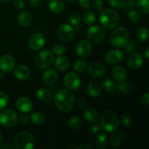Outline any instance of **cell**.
<instances>
[{"instance_id":"obj_40","label":"cell","mask_w":149,"mask_h":149,"mask_svg":"<svg viewBox=\"0 0 149 149\" xmlns=\"http://www.w3.org/2000/svg\"><path fill=\"white\" fill-rule=\"evenodd\" d=\"M124 47H125V51L127 53H131V52L136 50V49L138 48V45L134 41H131V42H127Z\"/></svg>"},{"instance_id":"obj_39","label":"cell","mask_w":149,"mask_h":149,"mask_svg":"<svg viewBox=\"0 0 149 149\" xmlns=\"http://www.w3.org/2000/svg\"><path fill=\"white\" fill-rule=\"evenodd\" d=\"M69 22L74 26L79 24L81 22V16L79 13H74L71 14V15L69 16Z\"/></svg>"},{"instance_id":"obj_31","label":"cell","mask_w":149,"mask_h":149,"mask_svg":"<svg viewBox=\"0 0 149 149\" xmlns=\"http://www.w3.org/2000/svg\"><path fill=\"white\" fill-rule=\"evenodd\" d=\"M68 125L71 129L78 130L82 125V122H81V119L78 116H72L68 120Z\"/></svg>"},{"instance_id":"obj_44","label":"cell","mask_w":149,"mask_h":149,"mask_svg":"<svg viewBox=\"0 0 149 149\" xmlns=\"http://www.w3.org/2000/svg\"><path fill=\"white\" fill-rule=\"evenodd\" d=\"M93 7L97 11L100 12L103 10V3L102 0H93Z\"/></svg>"},{"instance_id":"obj_18","label":"cell","mask_w":149,"mask_h":149,"mask_svg":"<svg viewBox=\"0 0 149 149\" xmlns=\"http://www.w3.org/2000/svg\"><path fill=\"white\" fill-rule=\"evenodd\" d=\"M112 77L114 81L117 82H122V81H126L127 77L126 69L123 66L116 65L112 69Z\"/></svg>"},{"instance_id":"obj_17","label":"cell","mask_w":149,"mask_h":149,"mask_svg":"<svg viewBox=\"0 0 149 149\" xmlns=\"http://www.w3.org/2000/svg\"><path fill=\"white\" fill-rule=\"evenodd\" d=\"M16 109L22 113H27L33 109V103L27 97H20L15 103Z\"/></svg>"},{"instance_id":"obj_21","label":"cell","mask_w":149,"mask_h":149,"mask_svg":"<svg viewBox=\"0 0 149 149\" xmlns=\"http://www.w3.org/2000/svg\"><path fill=\"white\" fill-rule=\"evenodd\" d=\"M55 68L60 71H66L68 69L70 65L69 60L68 58L65 56H62V55H59L56 60L55 61Z\"/></svg>"},{"instance_id":"obj_54","label":"cell","mask_w":149,"mask_h":149,"mask_svg":"<svg viewBox=\"0 0 149 149\" xmlns=\"http://www.w3.org/2000/svg\"><path fill=\"white\" fill-rule=\"evenodd\" d=\"M0 148H13V147L7 145H1L0 146Z\"/></svg>"},{"instance_id":"obj_19","label":"cell","mask_w":149,"mask_h":149,"mask_svg":"<svg viewBox=\"0 0 149 149\" xmlns=\"http://www.w3.org/2000/svg\"><path fill=\"white\" fill-rule=\"evenodd\" d=\"M58 72L55 70L50 68V69H47L43 73L42 79L45 84L51 85V84H53L54 83L56 82V81L58 80Z\"/></svg>"},{"instance_id":"obj_4","label":"cell","mask_w":149,"mask_h":149,"mask_svg":"<svg viewBox=\"0 0 149 149\" xmlns=\"http://www.w3.org/2000/svg\"><path fill=\"white\" fill-rule=\"evenodd\" d=\"M36 141L31 132L21 131L14 138V145L17 149H31L35 146Z\"/></svg>"},{"instance_id":"obj_33","label":"cell","mask_w":149,"mask_h":149,"mask_svg":"<svg viewBox=\"0 0 149 149\" xmlns=\"http://www.w3.org/2000/svg\"><path fill=\"white\" fill-rule=\"evenodd\" d=\"M102 87L106 92H112L116 88V84L111 79H106L102 81Z\"/></svg>"},{"instance_id":"obj_43","label":"cell","mask_w":149,"mask_h":149,"mask_svg":"<svg viewBox=\"0 0 149 149\" xmlns=\"http://www.w3.org/2000/svg\"><path fill=\"white\" fill-rule=\"evenodd\" d=\"M109 3L114 9H120L123 7L125 0H109Z\"/></svg>"},{"instance_id":"obj_37","label":"cell","mask_w":149,"mask_h":149,"mask_svg":"<svg viewBox=\"0 0 149 149\" xmlns=\"http://www.w3.org/2000/svg\"><path fill=\"white\" fill-rule=\"evenodd\" d=\"M121 122L123 124L124 126L127 127H130L133 124V120H132V116L128 113H122L121 116Z\"/></svg>"},{"instance_id":"obj_5","label":"cell","mask_w":149,"mask_h":149,"mask_svg":"<svg viewBox=\"0 0 149 149\" xmlns=\"http://www.w3.org/2000/svg\"><path fill=\"white\" fill-rule=\"evenodd\" d=\"M100 22L103 27L106 29H112L119 23V15L117 12L112 9L101 10L100 15Z\"/></svg>"},{"instance_id":"obj_57","label":"cell","mask_w":149,"mask_h":149,"mask_svg":"<svg viewBox=\"0 0 149 149\" xmlns=\"http://www.w3.org/2000/svg\"><path fill=\"white\" fill-rule=\"evenodd\" d=\"M10 0H0V2L1 3H7L8 2V1H10Z\"/></svg>"},{"instance_id":"obj_28","label":"cell","mask_w":149,"mask_h":149,"mask_svg":"<svg viewBox=\"0 0 149 149\" xmlns=\"http://www.w3.org/2000/svg\"><path fill=\"white\" fill-rule=\"evenodd\" d=\"M30 119L33 124L36 125H41L45 122V117L42 113L39 111H34L31 114Z\"/></svg>"},{"instance_id":"obj_50","label":"cell","mask_w":149,"mask_h":149,"mask_svg":"<svg viewBox=\"0 0 149 149\" xmlns=\"http://www.w3.org/2000/svg\"><path fill=\"white\" fill-rule=\"evenodd\" d=\"M20 122L22 125H27L29 122V118L26 114H22L20 116Z\"/></svg>"},{"instance_id":"obj_36","label":"cell","mask_w":149,"mask_h":149,"mask_svg":"<svg viewBox=\"0 0 149 149\" xmlns=\"http://www.w3.org/2000/svg\"><path fill=\"white\" fill-rule=\"evenodd\" d=\"M140 17H141L140 13L137 10L132 8L128 12V18L132 23H137V22L139 21Z\"/></svg>"},{"instance_id":"obj_7","label":"cell","mask_w":149,"mask_h":149,"mask_svg":"<svg viewBox=\"0 0 149 149\" xmlns=\"http://www.w3.org/2000/svg\"><path fill=\"white\" fill-rule=\"evenodd\" d=\"M88 40L94 44H100L106 37V32L101 26L95 25L88 29L87 32Z\"/></svg>"},{"instance_id":"obj_12","label":"cell","mask_w":149,"mask_h":149,"mask_svg":"<svg viewBox=\"0 0 149 149\" xmlns=\"http://www.w3.org/2000/svg\"><path fill=\"white\" fill-rule=\"evenodd\" d=\"M15 61L12 55L6 54L0 58V70L3 73H10L14 69Z\"/></svg>"},{"instance_id":"obj_55","label":"cell","mask_w":149,"mask_h":149,"mask_svg":"<svg viewBox=\"0 0 149 149\" xmlns=\"http://www.w3.org/2000/svg\"><path fill=\"white\" fill-rule=\"evenodd\" d=\"M148 52H149V48H148V47H147L146 49V50H145V55H146V57L147 58H149V54H148Z\"/></svg>"},{"instance_id":"obj_48","label":"cell","mask_w":149,"mask_h":149,"mask_svg":"<svg viewBox=\"0 0 149 149\" xmlns=\"http://www.w3.org/2000/svg\"><path fill=\"white\" fill-rule=\"evenodd\" d=\"M78 106L81 109H83V110H84L85 109H87V102H86V100L83 98H80L79 100H78Z\"/></svg>"},{"instance_id":"obj_15","label":"cell","mask_w":149,"mask_h":149,"mask_svg":"<svg viewBox=\"0 0 149 149\" xmlns=\"http://www.w3.org/2000/svg\"><path fill=\"white\" fill-rule=\"evenodd\" d=\"M124 58L123 52L119 49H111L105 55V61L108 64L116 65L122 62Z\"/></svg>"},{"instance_id":"obj_56","label":"cell","mask_w":149,"mask_h":149,"mask_svg":"<svg viewBox=\"0 0 149 149\" xmlns=\"http://www.w3.org/2000/svg\"><path fill=\"white\" fill-rule=\"evenodd\" d=\"M4 73L2 72V71H0V81H2L3 79H4Z\"/></svg>"},{"instance_id":"obj_42","label":"cell","mask_w":149,"mask_h":149,"mask_svg":"<svg viewBox=\"0 0 149 149\" xmlns=\"http://www.w3.org/2000/svg\"><path fill=\"white\" fill-rule=\"evenodd\" d=\"M9 98L7 95L3 92H0V110L4 109L7 106Z\"/></svg>"},{"instance_id":"obj_16","label":"cell","mask_w":149,"mask_h":149,"mask_svg":"<svg viewBox=\"0 0 149 149\" xmlns=\"http://www.w3.org/2000/svg\"><path fill=\"white\" fill-rule=\"evenodd\" d=\"M143 63L144 58L140 52H133L127 58V65L131 69H138L142 66Z\"/></svg>"},{"instance_id":"obj_45","label":"cell","mask_w":149,"mask_h":149,"mask_svg":"<svg viewBox=\"0 0 149 149\" xmlns=\"http://www.w3.org/2000/svg\"><path fill=\"white\" fill-rule=\"evenodd\" d=\"M135 6V0H127V1H125V4H124L123 7L122 8L125 10H130L131 9L133 8Z\"/></svg>"},{"instance_id":"obj_14","label":"cell","mask_w":149,"mask_h":149,"mask_svg":"<svg viewBox=\"0 0 149 149\" xmlns=\"http://www.w3.org/2000/svg\"><path fill=\"white\" fill-rule=\"evenodd\" d=\"M87 71L90 76L93 78H101L106 73V68L103 64L98 62H93L89 64Z\"/></svg>"},{"instance_id":"obj_29","label":"cell","mask_w":149,"mask_h":149,"mask_svg":"<svg viewBox=\"0 0 149 149\" xmlns=\"http://www.w3.org/2000/svg\"><path fill=\"white\" fill-rule=\"evenodd\" d=\"M136 4L138 10L143 14L147 15L149 13V1L148 0H138Z\"/></svg>"},{"instance_id":"obj_49","label":"cell","mask_w":149,"mask_h":149,"mask_svg":"<svg viewBox=\"0 0 149 149\" xmlns=\"http://www.w3.org/2000/svg\"><path fill=\"white\" fill-rule=\"evenodd\" d=\"M100 130H101V126L100 125H94L90 127V132L92 133H94V134H97V132H100Z\"/></svg>"},{"instance_id":"obj_47","label":"cell","mask_w":149,"mask_h":149,"mask_svg":"<svg viewBox=\"0 0 149 149\" xmlns=\"http://www.w3.org/2000/svg\"><path fill=\"white\" fill-rule=\"evenodd\" d=\"M79 4L81 6V7L84 10H87L89 8L90 5V0H79Z\"/></svg>"},{"instance_id":"obj_41","label":"cell","mask_w":149,"mask_h":149,"mask_svg":"<svg viewBox=\"0 0 149 149\" xmlns=\"http://www.w3.org/2000/svg\"><path fill=\"white\" fill-rule=\"evenodd\" d=\"M52 52L58 55H63L66 52V47L63 45L58 44L52 47Z\"/></svg>"},{"instance_id":"obj_38","label":"cell","mask_w":149,"mask_h":149,"mask_svg":"<svg viewBox=\"0 0 149 149\" xmlns=\"http://www.w3.org/2000/svg\"><path fill=\"white\" fill-rule=\"evenodd\" d=\"M109 143L111 146L113 147H119L122 143V138L117 134H113L111 135L110 139H109Z\"/></svg>"},{"instance_id":"obj_53","label":"cell","mask_w":149,"mask_h":149,"mask_svg":"<svg viewBox=\"0 0 149 149\" xmlns=\"http://www.w3.org/2000/svg\"><path fill=\"white\" fill-rule=\"evenodd\" d=\"M79 149H93V147L87 143H83V144H81V146H79Z\"/></svg>"},{"instance_id":"obj_27","label":"cell","mask_w":149,"mask_h":149,"mask_svg":"<svg viewBox=\"0 0 149 149\" xmlns=\"http://www.w3.org/2000/svg\"><path fill=\"white\" fill-rule=\"evenodd\" d=\"M36 97L42 101H48L52 97V93L46 88H40L36 91Z\"/></svg>"},{"instance_id":"obj_8","label":"cell","mask_w":149,"mask_h":149,"mask_svg":"<svg viewBox=\"0 0 149 149\" xmlns=\"http://www.w3.org/2000/svg\"><path fill=\"white\" fill-rule=\"evenodd\" d=\"M17 122V115L12 109H5L0 112V124L6 127L15 126Z\"/></svg>"},{"instance_id":"obj_58","label":"cell","mask_w":149,"mask_h":149,"mask_svg":"<svg viewBox=\"0 0 149 149\" xmlns=\"http://www.w3.org/2000/svg\"><path fill=\"white\" fill-rule=\"evenodd\" d=\"M67 1H68V2H74V1H75L76 0H67Z\"/></svg>"},{"instance_id":"obj_10","label":"cell","mask_w":149,"mask_h":149,"mask_svg":"<svg viewBox=\"0 0 149 149\" xmlns=\"http://www.w3.org/2000/svg\"><path fill=\"white\" fill-rule=\"evenodd\" d=\"M64 84L70 90H77L81 87V79L77 74L69 72L64 77Z\"/></svg>"},{"instance_id":"obj_46","label":"cell","mask_w":149,"mask_h":149,"mask_svg":"<svg viewBox=\"0 0 149 149\" xmlns=\"http://www.w3.org/2000/svg\"><path fill=\"white\" fill-rule=\"evenodd\" d=\"M25 2L23 0H15L14 1V7H15V9L18 10H23L25 7Z\"/></svg>"},{"instance_id":"obj_26","label":"cell","mask_w":149,"mask_h":149,"mask_svg":"<svg viewBox=\"0 0 149 149\" xmlns=\"http://www.w3.org/2000/svg\"><path fill=\"white\" fill-rule=\"evenodd\" d=\"M96 146L100 148H104L107 146L109 139L106 134L103 132H98L95 139Z\"/></svg>"},{"instance_id":"obj_3","label":"cell","mask_w":149,"mask_h":149,"mask_svg":"<svg viewBox=\"0 0 149 149\" xmlns=\"http://www.w3.org/2000/svg\"><path fill=\"white\" fill-rule=\"evenodd\" d=\"M129 39V32L125 28L117 27L113 29L109 35V42L112 46L124 47Z\"/></svg>"},{"instance_id":"obj_34","label":"cell","mask_w":149,"mask_h":149,"mask_svg":"<svg viewBox=\"0 0 149 149\" xmlns=\"http://www.w3.org/2000/svg\"><path fill=\"white\" fill-rule=\"evenodd\" d=\"M87 68V63L82 59L77 60L74 63V69L77 72L81 73Z\"/></svg>"},{"instance_id":"obj_35","label":"cell","mask_w":149,"mask_h":149,"mask_svg":"<svg viewBox=\"0 0 149 149\" xmlns=\"http://www.w3.org/2000/svg\"><path fill=\"white\" fill-rule=\"evenodd\" d=\"M117 88L119 92L122 93H129L131 91V87L130 83L128 81H122V82H118Z\"/></svg>"},{"instance_id":"obj_24","label":"cell","mask_w":149,"mask_h":149,"mask_svg":"<svg viewBox=\"0 0 149 149\" xmlns=\"http://www.w3.org/2000/svg\"><path fill=\"white\" fill-rule=\"evenodd\" d=\"M19 25L22 27H27L30 26L32 22V15L29 12L23 11L19 14L17 17Z\"/></svg>"},{"instance_id":"obj_22","label":"cell","mask_w":149,"mask_h":149,"mask_svg":"<svg viewBox=\"0 0 149 149\" xmlns=\"http://www.w3.org/2000/svg\"><path fill=\"white\" fill-rule=\"evenodd\" d=\"M84 119L91 124H95L98 121L99 115L96 110L93 108H87L84 111Z\"/></svg>"},{"instance_id":"obj_13","label":"cell","mask_w":149,"mask_h":149,"mask_svg":"<svg viewBox=\"0 0 149 149\" xmlns=\"http://www.w3.org/2000/svg\"><path fill=\"white\" fill-rule=\"evenodd\" d=\"M92 49L93 46L91 42L88 39H83L80 41L77 45L76 52L77 55L81 58H87L91 54Z\"/></svg>"},{"instance_id":"obj_25","label":"cell","mask_w":149,"mask_h":149,"mask_svg":"<svg viewBox=\"0 0 149 149\" xmlns=\"http://www.w3.org/2000/svg\"><path fill=\"white\" fill-rule=\"evenodd\" d=\"M87 92L91 97H97L101 93V86L97 81H90L87 85Z\"/></svg>"},{"instance_id":"obj_20","label":"cell","mask_w":149,"mask_h":149,"mask_svg":"<svg viewBox=\"0 0 149 149\" xmlns=\"http://www.w3.org/2000/svg\"><path fill=\"white\" fill-rule=\"evenodd\" d=\"M15 77L18 80H24L28 79L30 77L31 71L29 67L25 65H19L15 68L14 71Z\"/></svg>"},{"instance_id":"obj_1","label":"cell","mask_w":149,"mask_h":149,"mask_svg":"<svg viewBox=\"0 0 149 149\" xmlns=\"http://www.w3.org/2000/svg\"><path fill=\"white\" fill-rule=\"evenodd\" d=\"M54 103L56 107L61 111H70L74 108L75 103V96L70 90L62 89L55 93Z\"/></svg>"},{"instance_id":"obj_52","label":"cell","mask_w":149,"mask_h":149,"mask_svg":"<svg viewBox=\"0 0 149 149\" xmlns=\"http://www.w3.org/2000/svg\"><path fill=\"white\" fill-rule=\"evenodd\" d=\"M42 0H29V4L33 7H37L41 4Z\"/></svg>"},{"instance_id":"obj_23","label":"cell","mask_w":149,"mask_h":149,"mask_svg":"<svg viewBox=\"0 0 149 149\" xmlns=\"http://www.w3.org/2000/svg\"><path fill=\"white\" fill-rule=\"evenodd\" d=\"M47 6L49 10L55 13H60L63 12L65 7L62 0H49Z\"/></svg>"},{"instance_id":"obj_11","label":"cell","mask_w":149,"mask_h":149,"mask_svg":"<svg viewBox=\"0 0 149 149\" xmlns=\"http://www.w3.org/2000/svg\"><path fill=\"white\" fill-rule=\"evenodd\" d=\"M45 45V37L42 33H36L32 35L29 40V46L33 51H39Z\"/></svg>"},{"instance_id":"obj_6","label":"cell","mask_w":149,"mask_h":149,"mask_svg":"<svg viewBox=\"0 0 149 149\" xmlns=\"http://www.w3.org/2000/svg\"><path fill=\"white\" fill-rule=\"evenodd\" d=\"M55 61V57L49 50H43L39 52L35 58V63L38 68L46 69L49 68Z\"/></svg>"},{"instance_id":"obj_9","label":"cell","mask_w":149,"mask_h":149,"mask_svg":"<svg viewBox=\"0 0 149 149\" xmlns=\"http://www.w3.org/2000/svg\"><path fill=\"white\" fill-rule=\"evenodd\" d=\"M74 36V29L70 25L63 23L57 30V37L61 42L68 43L71 42Z\"/></svg>"},{"instance_id":"obj_32","label":"cell","mask_w":149,"mask_h":149,"mask_svg":"<svg viewBox=\"0 0 149 149\" xmlns=\"http://www.w3.org/2000/svg\"><path fill=\"white\" fill-rule=\"evenodd\" d=\"M83 21L87 25H92L96 21V16L91 11H86L83 14Z\"/></svg>"},{"instance_id":"obj_30","label":"cell","mask_w":149,"mask_h":149,"mask_svg":"<svg viewBox=\"0 0 149 149\" xmlns=\"http://www.w3.org/2000/svg\"><path fill=\"white\" fill-rule=\"evenodd\" d=\"M136 38L139 42H144L148 39V30L146 28H140L136 32Z\"/></svg>"},{"instance_id":"obj_51","label":"cell","mask_w":149,"mask_h":149,"mask_svg":"<svg viewBox=\"0 0 149 149\" xmlns=\"http://www.w3.org/2000/svg\"><path fill=\"white\" fill-rule=\"evenodd\" d=\"M141 102H142L143 104L144 105H148L149 103V94L148 93H145L144 95H143L141 96Z\"/></svg>"},{"instance_id":"obj_59","label":"cell","mask_w":149,"mask_h":149,"mask_svg":"<svg viewBox=\"0 0 149 149\" xmlns=\"http://www.w3.org/2000/svg\"><path fill=\"white\" fill-rule=\"evenodd\" d=\"M1 140H2V135H1V132H0V142L1 141Z\"/></svg>"},{"instance_id":"obj_2","label":"cell","mask_w":149,"mask_h":149,"mask_svg":"<svg viewBox=\"0 0 149 149\" xmlns=\"http://www.w3.org/2000/svg\"><path fill=\"white\" fill-rule=\"evenodd\" d=\"M100 126L105 131L113 132L119 127V122L117 116L115 113L109 111H104L100 118Z\"/></svg>"}]
</instances>
